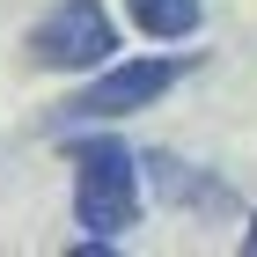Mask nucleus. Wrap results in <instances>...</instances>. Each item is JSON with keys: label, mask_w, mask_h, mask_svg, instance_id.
I'll use <instances>...</instances> for the list:
<instances>
[{"label": "nucleus", "mask_w": 257, "mask_h": 257, "mask_svg": "<svg viewBox=\"0 0 257 257\" xmlns=\"http://www.w3.org/2000/svg\"><path fill=\"white\" fill-rule=\"evenodd\" d=\"M184 66L191 59H125V66H103L81 96L59 103V125H103V118H133V110H147L155 96H169L184 81Z\"/></svg>", "instance_id": "nucleus-2"}, {"label": "nucleus", "mask_w": 257, "mask_h": 257, "mask_svg": "<svg viewBox=\"0 0 257 257\" xmlns=\"http://www.w3.org/2000/svg\"><path fill=\"white\" fill-rule=\"evenodd\" d=\"M110 52H118V30H110V15H103V0H59V8L30 30V59L52 66V74L110 66Z\"/></svg>", "instance_id": "nucleus-3"}, {"label": "nucleus", "mask_w": 257, "mask_h": 257, "mask_svg": "<svg viewBox=\"0 0 257 257\" xmlns=\"http://www.w3.org/2000/svg\"><path fill=\"white\" fill-rule=\"evenodd\" d=\"M140 169H147V184H155L169 206H191V213H228V206H235L228 184H213L206 169H191V162H177V155H140Z\"/></svg>", "instance_id": "nucleus-4"}, {"label": "nucleus", "mask_w": 257, "mask_h": 257, "mask_svg": "<svg viewBox=\"0 0 257 257\" xmlns=\"http://www.w3.org/2000/svg\"><path fill=\"white\" fill-rule=\"evenodd\" d=\"M66 155H74V220L118 242L140 220V155H125V140H74Z\"/></svg>", "instance_id": "nucleus-1"}, {"label": "nucleus", "mask_w": 257, "mask_h": 257, "mask_svg": "<svg viewBox=\"0 0 257 257\" xmlns=\"http://www.w3.org/2000/svg\"><path fill=\"white\" fill-rule=\"evenodd\" d=\"M242 257H257V220H250V228H242Z\"/></svg>", "instance_id": "nucleus-6"}, {"label": "nucleus", "mask_w": 257, "mask_h": 257, "mask_svg": "<svg viewBox=\"0 0 257 257\" xmlns=\"http://www.w3.org/2000/svg\"><path fill=\"white\" fill-rule=\"evenodd\" d=\"M125 15L147 30V37H162V44H177V37H191L198 30V15H206V0H125Z\"/></svg>", "instance_id": "nucleus-5"}]
</instances>
